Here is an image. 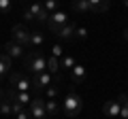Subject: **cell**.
<instances>
[{"instance_id": "34", "label": "cell", "mask_w": 128, "mask_h": 119, "mask_svg": "<svg viewBox=\"0 0 128 119\" xmlns=\"http://www.w3.org/2000/svg\"><path fill=\"white\" fill-rule=\"evenodd\" d=\"M45 119H49V117H45Z\"/></svg>"}, {"instance_id": "15", "label": "cell", "mask_w": 128, "mask_h": 119, "mask_svg": "<svg viewBox=\"0 0 128 119\" xmlns=\"http://www.w3.org/2000/svg\"><path fill=\"white\" fill-rule=\"evenodd\" d=\"M47 72H49L51 77H60V62H58V58H54V55L47 58Z\"/></svg>"}, {"instance_id": "1", "label": "cell", "mask_w": 128, "mask_h": 119, "mask_svg": "<svg viewBox=\"0 0 128 119\" xmlns=\"http://www.w3.org/2000/svg\"><path fill=\"white\" fill-rule=\"evenodd\" d=\"M62 111H64V115H66L68 119H75L83 111L81 96L75 94V92H68V94H66V98H64V102H62Z\"/></svg>"}, {"instance_id": "4", "label": "cell", "mask_w": 128, "mask_h": 119, "mask_svg": "<svg viewBox=\"0 0 128 119\" xmlns=\"http://www.w3.org/2000/svg\"><path fill=\"white\" fill-rule=\"evenodd\" d=\"M24 19H26V21H45V23H47L49 13L45 11L43 2H32V4L24 11Z\"/></svg>"}, {"instance_id": "30", "label": "cell", "mask_w": 128, "mask_h": 119, "mask_svg": "<svg viewBox=\"0 0 128 119\" xmlns=\"http://www.w3.org/2000/svg\"><path fill=\"white\" fill-rule=\"evenodd\" d=\"M122 4H124V9H128V0H122Z\"/></svg>"}, {"instance_id": "19", "label": "cell", "mask_w": 128, "mask_h": 119, "mask_svg": "<svg viewBox=\"0 0 128 119\" xmlns=\"http://www.w3.org/2000/svg\"><path fill=\"white\" fill-rule=\"evenodd\" d=\"M45 43V34L41 32H30V47H41Z\"/></svg>"}, {"instance_id": "33", "label": "cell", "mask_w": 128, "mask_h": 119, "mask_svg": "<svg viewBox=\"0 0 128 119\" xmlns=\"http://www.w3.org/2000/svg\"><path fill=\"white\" fill-rule=\"evenodd\" d=\"M0 83H2V79H0Z\"/></svg>"}, {"instance_id": "10", "label": "cell", "mask_w": 128, "mask_h": 119, "mask_svg": "<svg viewBox=\"0 0 128 119\" xmlns=\"http://www.w3.org/2000/svg\"><path fill=\"white\" fill-rule=\"evenodd\" d=\"M6 96L13 98L15 102H19V104L24 106V104H30L32 98L38 96V94H34V92H15V89H6Z\"/></svg>"}, {"instance_id": "27", "label": "cell", "mask_w": 128, "mask_h": 119, "mask_svg": "<svg viewBox=\"0 0 128 119\" xmlns=\"http://www.w3.org/2000/svg\"><path fill=\"white\" fill-rule=\"evenodd\" d=\"M51 55H54V58H62V55H64L62 45H54V47H51Z\"/></svg>"}, {"instance_id": "25", "label": "cell", "mask_w": 128, "mask_h": 119, "mask_svg": "<svg viewBox=\"0 0 128 119\" xmlns=\"http://www.w3.org/2000/svg\"><path fill=\"white\" fill-rule=\"evenodd\" d=\"M11 9H13V0H0V13L2 15L11 13Z\"/></svg>"}, {"instance_id": "9", "label": "cell", "mask_w": 128, "mask_h": 119, "mask_svg": "<svg viewBox=\"0 0 128 119\" xmlns=\"http://www.w3.org/2000/svg\"><path fill=\"white\" fill-rule=\"evenodd\" d=\"M2 51H4V53L9 55L11 60H22L24 55H26V49H24L22 45H17L15 41H9V43H4V47H2Z\"/></svg>"}, {"instance_id": "5", "label": "cell", "mask_w": 128, "mask_h": 119, "mask_svg": "<svg viewBox=\"0 0 128 119\" xmlns=\"http://www.w3.org/2000/svg\"><path fill=\"white\" fill-rule=\"evenodd\" d=\"M11 41H15L17 45H22L24 49H28V47H30V30H28L24 23L13 26V30H11Z\"/></svg>"}, {"instance_id": "32", "label": "cell", "mask_w": 128, "mask_h": 119, "mask_svg": "<svg viewBox=\"0 0 128 119\" xmlns=\"http://www.w3.org/2000/svg\"><path fill=\"white\" fill-rule=\"evenodd\" d=\"M0 51H2V47H0Z\"/></svg>"}, {"instance_id": "29", "label": "cell", "mask_w": 128, "mask_h": 119, "mask_svg": "<svg viewBox=\"0 0 128 119\" xmlns=\"http://www.w3.org/2000/svg\"><path fill=\"white\" fill-rule=\"evenodd\" d=\"M122 38H124V43H128V28H126V30L122 32Z\"/></svg>"}, {"instance_id": "11", "label": "cell", "mask_w": 128, "mask_h": 119, "mask_svg": "<svg viewBox=\"0 0 128 119\" xmlns=\"http://www.w3.org/2000/svg\"><path fill=\"white\" fill-rule=\"evenodd\" d=\"M75 28H77V26H75V23H64V26L62 28H58V30H56V36H58V38H62V41H73V38H75Z\"/></svg>"}, {"instance_id": "13", "label": "cell", "mask_w": 128, "mask_h": 119, "mask_svg": "<svg viewBox=\"0 0 128 119\" xmlns=\"http://www.w3.org/2000/svg\"><path fill=\"white\" fill-rule=\"evenodd\" d=\"M11 68H13V60H11L4 51H0V79H4L6 74L11 72Z\"/></svg>"}, {"instance_id": "23", "label": "cell", "mask_w": 128, "mask_h": 119, "mask_svg": "<svg viewBox=\"0 0 128 119\" xmlns=\"http://www.w3.org/2000/svg\"><path fill=\"white\" fill-rule=\"evenodd\" d=\"M77 64V60L73 58V55H62V62H60V68H66V70H70L73 66Z\"/></svg>"}, {"instance_id": "7", "label": "cell", "mask_w": 128, "mask_h": 119, "mask_svg": "<svg viewBox=\"0 0 128 119\" xmlns=\"http://www.w3.org/2000/svg\"><path fill=\"white\" fill-rule=\"evenodd\" d=\"M11 89H15V92H34V89H32L30 79L22 77L19 72H13V74H11Z\"/></svg>"}, {"instance_id": "6", "label": "cell", "mask_w": 128, "mask_h": 119, "mask_svg": "<svg viewBox=\"0 0 128 119\" xmlns=\"http://www.w3.org/2000/svg\"><path fill=\"white\" fill-rule=\"evenodd\" d=\"M28 113H30L32 119H45V117H47V111H45V98L34 96V98H32V102L28 104Z\"/></svg>"}, {"instance_id": "18", "label": "cell", "mask_w": 128, "mask_h": 119, "mask_svg": "<svg viewBox=\"0 0 128 119\" xmlns=\"http://www.w3.org/2000/svg\"><path fill=\"white\" fill-rule=\"evenodd\" d=\"M11 98L6 96V92H4V96H2V100H0V115H4V117H9L11 115Z\"/></svg>"}, {"instance_id": "21", "label": "cell", "mask_w": 128, "mask_h": 119, "mask_svg": "<svg viewBox=\"0 0 128 119\" xmlns=\"http://www.w3.org/2000/svg\"><path fill=\"white\" fill-rule=\"evenodd\" d=\"M73 9L77 13H88L90 11V2L88 0H73Z\"/></svg>"}, {"instance_id": "22", "label": "cell", "mask_w": 128, "mask_h": 119, "mask_svg": "<svg viewBox=\"0 0 128 119\" xmlns=\"http://www.w3.org/2000/svg\"><path fill=\"white\" fill-rule=\"evenodd\" d=\"M43 6L47 13H56V11H60V0H43Z\"/></svg>"}, {"instance_id": "31", "label": "cell", "mask_w": 128, "mask_h": 119, "mask_svg": "<svg viewBox=\"0 0 128 119\" xmlns=\"http://www.w3.org/2000/svg\"><path fill=\"white\" fill-rule=\"evenodd\" d=\"M2 96H4V89H2V87H0V100H2Z\"/></svg>"}, {"instance_id": "24", "label": "cell", "mask_w": 128, "mask_h": 119, "mask_svg": "<svg viewBox=\"0 0 128 119\" xmlns=\"http://www.w3.org/2000/svg\"><path fill=\"white\" fill-rule=\"evenodd\" d=\"M58 94H60L58 85H51V87H47V89H45V100H56V98H58Z\"/></svg>"}, {"instance_id": "2", "label": "cell", "mask_w": 128, "mask_h": 119, "mask_svg": "<svg viewBox=\"0 0 128 119\" xmlns=\"http://www.w3.org/2000/svg\"><path fill=\"white\" fill-rule=\"evenodd\" d=\"M26 70L32 74H41L47 72V58L41 53V51H30L26 58Z\"/></svg>"}, {"instance_id": "16", "label": "cell", "mask_w": 128, "mask_h": 119, "mask_svg": "<svg viewBox=\"0 0 128 119\" xmlns=\"http://www.w3.org/2000/svg\"><path fill=\"white\" fill-rule=\"evenodd\" d=\"M90 2V11H96V13H105L109 9V0H88Z\"/></svg>"}, {"instance_id": "3", "label": "cell", "mask_w": 128, "mask_h": 119, "mask_svg": "<svg viewBox=\"0 0 128 119\" xmlns=\"http://www.w3.org/2000/svg\"><path fill=\"white\" fill-rule=\"evenodd\" d=\"M30 83H32L34 94H38V92H45L47 87H51L54 83L58 85V83H60V77H51L49 72H41V74H32Z\"/></svg>"}, {"instance_id": "26", "label": "cell", "mask_w": 128, "mask_h": 119, "mask_svg": "<svg viewBox=\"0 0 128 119\" xmlns=\"http://www.w3.org/2000/svg\"><path fill=\"white\" fill-rule=\"evenodd\" d=\"M75 38H88V28L86 26H77L75 28Z\"/></svg>"}, {"instance_id": "17", "label": "cell", "mask_w": 128, "mask_h": 119, "mask_svg": "<svg viewBox=\"0 0 128 119\" xmlns=\"http://www.w3.org/2000/svg\"><path fill=\"white\" fill-rule=\"evenodd\" d=\"M118 102H120V117L118 119H128V94H120V98H118Z\"/></svg>"}, {"instance_id": "12", "label": "cell", "mask_w": 128, "mask_h": 119, "mask_svg": "<svg viewBox=\"0 0 128 119\" xmlns=\"http://www.w3.org/2000/svg\"><path fill=\"white\" fill-rule=\"evenodd\" d=\"M120 109H122V106H120L118 100H107L105 106H102V113H105L109 119H118L120 117Z\"/></svg>"}, {"instance_id": "28", "label": "cell", "mask_w": 128, "mask_h": 119, "mask_svg": "<svg viewBox=\"0 0 128 119\" xmlns=\"http://www.w3.org/2000/svg\"><path fill=\"white\" fill-rule=\"evenodd\" d=\"M15 117H17V119H32V117H30V113H28V111H24V109L19 111V113L15 115Z\"/></svg>"}, {"instance_id": "14", "label": "cell", "mask_w": 128, "mask_h": 119, "mask_svg": "<svg viewBox=\"0 0 128 119\" xmlns=\"http://www.w3.org/2000/svg\"><path fill=\"white\" fill-rule=\"evenodd\" d=\"M70 79H73V83H75V85H81V83L86 81V66L75 64L73 68H70Z\"/></svg>"}, {"instance_id": "20", "label": "cell", "mask_w": 128, "mask_h": 119, "mask_svg": "<svg viewBox=\"0 0 128 119\" xmlns=\"http://www.w3.org/2000/svg\"><path fill=\"white\" fill-rule=\"evenodd\" d=\"M58 109H60V106H58V102H56V100H45V111H47V117H56V113H58Z\"/></svg>"}, {"instance_id": "8", "label": "cell", "mask_w": 128, "mask_h": 119, "mask_svg": "<svg viewBox=\"0 0 128 119\" xmlns=\"http://www.w3.org/2000/svg\"><path fill=\"white\" fill-rule=\"evenodd\" d=\"M64 23H68V15L64 11H56V13H49V19H47V26H49L51 32H56L58 28H62Z\"/></svg>"}]
</instances>
